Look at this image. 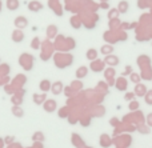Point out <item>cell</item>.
Listing matches in <instances>:
<instances>
[{
  "mask_svg": "<svg viewBox=\"0 0 152 148\" xmlns=\"http://www.w3.org/2000/svg\"><path fill=\"white\" fill-rule=\"evenodd\" d=\"M8 8H10V9H16V8H18V1H16V0H8Z\"/></svg>",
  "mask_w": 152,
  "mask_h": 148,
  "instance_id": "obj_11",
  "label": "cell"
},
{
  "mask_svg": "<svg viewBox=\"0 0 152 148\" xmlns=\"http://www.w3.org/2000/svg\"><path fill=\"white\" fill-rule=\"evenodd\" d=\"M61 88H63V84H61L60 82H58V83H55V84H52L51 91H52L53 95H59V93L61 92Z\"/></svg>",
  "mask_w": 152,
  "mask_h": 148,
  "instance_id": "obj_5",
  "label": "cell"
},
{
  "mask_svg": "<svg viewBox=\"0 0 152 148\" xmlns=\"http://www.w3.org/2000/svg\"><path fill=\"white\" fill-rule=\"evenodd\" d=\"M13 42H16V43H19V42H23L24 40V34L23 32H20V31H16L15 34H13Z\"/></svg>",
  "mask_w": 152,
  "mask_h": 148,
  "instance_id": "obj_8",
  "label": "cell"
},
{
  "mask_svg": "<svg viewBox=\"0 0 152 148\" xmlns=\"http://www.w3.org/2000/svg\"><path fill=\"white\" fill-rule=\"evenodd\" d=\"M34 99H35V103L36 104H42V103H44L45 96H42V98H40L39 95H34Z\"/></svg>",
  "mask_w": 152,
  "mask_h": 148,
  "instance_id": "obj_12",
  "label": "cell"
},
{
  "mask_svg": "<svg viewBox=\"0 0 152 148\" xmlns=\"http://www.w3.org/2000/svg\"><path fill=\"white\" fill-rule=\"evenodd\" d=\"M44 109L47 112H52L56 109V101L55 100H47L44 104Z\"/></svg>",
  "mask_w": 152,
  "mask_h": 148,
  "instance_id": "obj_2",
  "label": "cell"
},
{
  "mask_svg": "<svg viewBox=\"0 0 152 148\" xmlns=\"http://www.w3.org/2000/svg\"><path fill=\"white\" fill-rule=\"evenodd\" d=\"M150 95H151V98L147 99V104H152V92L150 93Z\"/></svg>",
  "mask_w": 152,
  "mask_h": 148,
  "instance_id": "obj_19",
  "label": "cell"
},
{
  "mask_svg": "<svg viewBox=\"0 0 152 148\" xmlns=\"http://www.w3.org/2000/svg\"><path fill=\"white\" fill-rule=\"evenodd\" d=\"M87 74H88V68H87V67H80V68L76 71V77H77V79H83V77L87 76Z\"/></svg>",
  "mask_w": 152,
  "mask_h": 148,
  "instance_id": "obj_4",
  "label": "cell"
},
{
  "mask_svg": "<svg viewBox=\"0 0 152 148\" xmlns=\"http://www.w3.org/2000/svg\"><path fill=\"white\" fill-rule=\"evenodd\" d=\"M37 43H39V39H35L34 40V48H35V50H37V48H39V47H37Z\"/></svg>",
  "mask_w": 152,
  "mask_h": 148,
  "instance_id": "obj_18",
  "label": "cell"
},
{
  "mask_svg": "<svg viewBox=\"0 0 152 148\" xmlns=\"http://www.w3.org/2000/svg\"><path fill=\"white\" fill-rule=\"evenodd\" d=\"M119 9H120L121 12H126V11L128 9V4H127V3H120V5H119Z\"/></svg>",
  "mask_w": 152,
  "mask_h": 148,
  "instance_id": "obj_13",
  "label": "cell"
},
{
  "mask_svg": "<svg viewBox=\"0 0 152 148\" xmlns=\"http://www.w3.org/2000/svg\"><path fill=\"white\" fill-rule=\"evenodd\" d=\"M96 58H97V51L96 50L91 48V50L87 51V59H88V60H95Z\"/></svg>",
  "mask_w": 152,
  "mask_h": 148,
  "instance_id": "obj_6",
  "label": "cell"
},
{
  "mask_svg": "<svg viewBox=\"0 0 152 148\" xmlns=\"http://www.w3.org/2000/svg\"><path fill=\"white\" fill-rule=\"evenodd\" d=\"M12 114L13 115H15V116H23V115H24V112H23V109H21L20 108V107H13V108H12Z\"/></svg>",
  "mask_w": 152,
  "mask_h": 148,
  "instance_id": "obj_10",
  "label": "cell"
},
{
  "mask_svg": "<svg viewBox=\"0 0 152 148\" xmlns=\"http://www.w3.org/2000/svg\"><path fill=\"white\" fill-rule=\"evenodd\" d=\"M28 8L29 9H32V11H37V9H40V8H43V5L40 4V3H37V1H32V3H29Z\"/></svg>",
  "mask_w": 152,
  "mask_h": 148,
  "instance_id": "obj_9",
  "label": "cell"
},
{
  "mask_svg": "<svg viewBox=\"0 0 152 148\" xmlns=\"http://www.w3.org/2000/svg\"><path fill=\"white\" fill-rule=\"evenodd\" d=\"M148 124L152 125V115H150V122H148Z\"/></svg>",
  "mask_w": 152,
  "mask_h": 148,
  "instance_id": "obj_20",
  "label": "cell"
},
{
  "mask_svg": "<svg viewBox=\"0 0 152 148\" xmlns=\"http://www.w3.org/2000/svg\"><path fill=\"white\" fill-rule=\"evenodd\" d=\"M131 80L134 83H139V80H140V77H139V75H136V74H132L131 75Z\"/></svg>",
  "mask_w": 152,
  "mask_h": 148,
  "instance_id": "obj_14",
  "label": "cell"
},
{
  "mask_svg": "<svg viewBox=\"0 0 152 148\" xmlns=\"http://www.w3.org/2000/svg\"><path fill=\"white\" fill-rule=\"evenodd\" d=\"M37 139H39V140H44V136H43L40 132H37L34 135V140H37Z\"/></svg>",
  "mask_w": 152,
  "mask_h": 148,
  "instance_id": "obj_16",
  "label": "cell"
},
{
  "mask_svg": "<svg viewBox=\"0 0 152 148\" xmlns=\"http://www.w3.org/2000/svg\"><path fill=\"white\" fill-rule=\"evenodd\" d=\"M137 107H139V103H137V101H132V103H129V109H132V111L136 109Z\"/></svg>",
  "mask_w": 152,
  "mask_h": 148,
  "instance_id": "obj_15",
  "label": "cell"
},
{
  "mask_svg": "<svg viewBox=\"0 0 152 148\" xmlns=\"http://www.w3.org/2000/svg\"><path fill=\"white\" fill-rule=\"evenodd\" d=\"M15 26L18 27V28H24V27L27 26V20L24 17H18L15 20Z\"/></svg>",
  "mask_w": 152,
  "mask_h": 148,
  "instance_id": "obj_7",
  "label": "cell"
},
{
  "mask_svg": "<svg viewBox=\"0 0 152 148\" xmlns=\"http://www.w3.org/2000/svg\"><path fill=\"white\" fill-rule=\"evenodd\" d=\"M40 90L43 91V92H48V91H51V87H52V84H51V82L48 79H44L42 83H40Z\"/></svg>",
  "mask_w": 152,
  "mask_h": 148,
  "instance_id": "obj_1",
  "label": "cell"
},
{
  "mask_svg": "<svg viewBox=\"0 0 152 148\" xmlns=\"http://www.w3.org/2000/svg\"><path fill=\"white\" fill-rule=\"evenodd\" d=\"M135 95H136V96H144V95H147V88H145V85L137 84L136 85V90H135Z\"/></svg>",
  "mask_w": 152,
  "mask_h": 148,
  "instance_id": "obj_3",
  "label": "cell"
},
{
  "mask_svg": "<svg viewBox=\"0 0 152 148\" xmlns=\"http://www.w3.org/2000/svg\"><path fill=\"white\" fill-rule=\"evenodd\" d=\"M135 93H127L126 95V100H129V99H134Z\"/></svg>",
  "mask_w": 152,
  "mask_h": 148,
  "instance_id": "obj_17",
  "label": "cell"
}]
</instances>
